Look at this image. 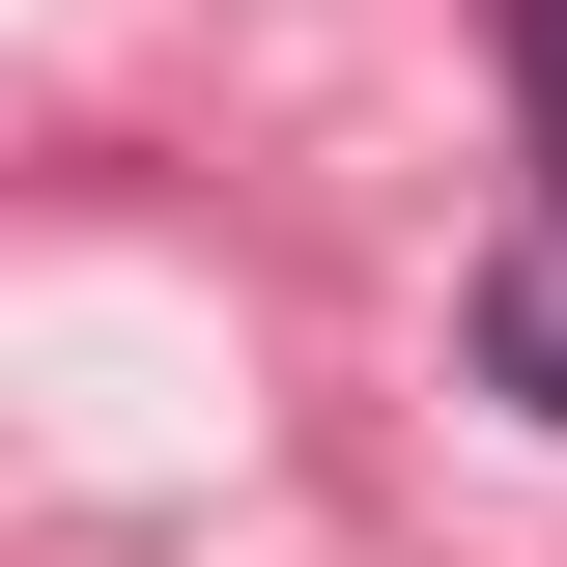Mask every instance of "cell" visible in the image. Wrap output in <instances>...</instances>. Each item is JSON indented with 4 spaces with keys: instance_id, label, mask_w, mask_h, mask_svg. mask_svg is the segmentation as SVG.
I'll list each match as a JSON object with an SVG mask.
<instances>
[{
    "instance_id": "cell-1",
    "label": "cell",
    "mask_w": 567,
    "mask_h": 567,
    "mask_svg": "<svg viewBox=\"0 0 567 567\" xmlns=\"http://www.w3.org/2000/svg\"><path fill=\"white\" fill-rule=\"evenodd\" d=\"M483 369L567 425V227H511V256H483Z\"/></svg>"
},
{
    "instance_id": "cell-2",
    "label": "cell",
    "mask_w": 567,
    "mask_h": 567,
    "mask_svg": "<svg viewBox=\"0 0 567 567\" xmlns=\"http://www.w3.org/2000/svg\"><path fill=\"white\" fill-rule=\"evenodd\" d=\"M511 114H539V227H567V0H511Z\"/></svg>"
}]
</instances>
